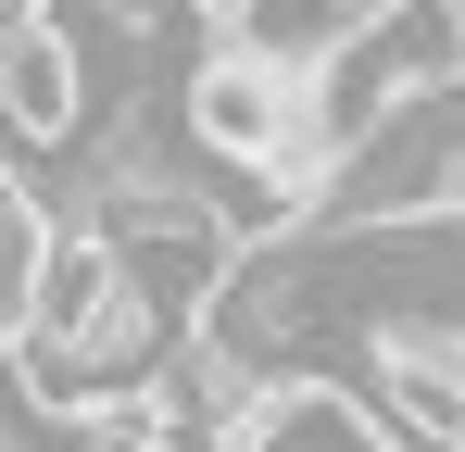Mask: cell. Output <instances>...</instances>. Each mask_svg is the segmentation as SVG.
Returning <instances> with one entry per match:
<instances>
[{
  "label": "cell",
  "instance_id": "obj_2",
  "mask_svg": "<svg viewBox=\"0 0 465 452\" xmlns=\"http://www.w3.org/2000/svg\"><path fill=\"white\" fill-rule=\"evenodd\" d=\"M365 13H378V0H227V38H252V51H277L290 75H314Z\"/></svg>",
  "mask_w": 465,
  "mask_h": 452
},
{
  "label": "cell",
  "instance_id": "obj_1",
  "mask_svg": "<svg viewBox=\"0 0 465 452\" xmlns=\"http://www.w3.org/2000/svg\"><path fill=\"white\" fill-rule=\"evenodd\" d=\"M176 126H189L202 163L264 176L277 214L314 201V75H290L277 51H252V38H202V64L176 75Z\"/></svg>",
  "mask_w": 465,
  "mask_h": 452
}]
</instances>
